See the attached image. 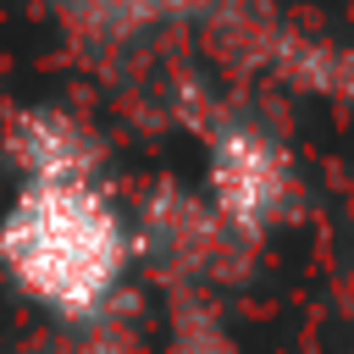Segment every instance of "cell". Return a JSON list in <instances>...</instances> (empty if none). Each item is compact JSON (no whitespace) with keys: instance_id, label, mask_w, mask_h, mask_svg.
I'll list each match as a JSON object with an SVG mask.
<instances>
[{"instance_id":"obj_2","label":"cell","mask_w":354,"mask_h":354,"mask_svg":"<svg viewBox=\"0 0 354 354\" xmlns=\"http://www.w3.org/2000/svg\"><path fill=\"white\" fill-rule=\"evenodd\" d=\"M205 210L238 238L266 243L299 210V166L260 122H216L205 138Z\"/></svg>"},{"instance_id":"obj_1","label":"cell","mask_w":354,"mask_h":354,"mask_svg":"<svg viewBox=\"0 0 354 354\" xmlns=\"http://www.w3.org/2000/svg\"><path fill=\"white\" fill-rule=\"evenodd\" d=\"M138 254V232L100 183H22L0 210V271L61 321H100Z\"/></svg>"},{"instance_id":"obj_3","label":"cell","mask_w":354,"mask_h":354,"mask_svg":"<svg viewBox=\"0 0 354 354\" xmlns=\"http://www.w3.org/2000/svg\"><path fill=\"white\" fill-rule=\"evenodd\" d=\"M6 160L22 183H94L105 138L72 105H22L6 127Z\"/></svg>"}]
</instances>
